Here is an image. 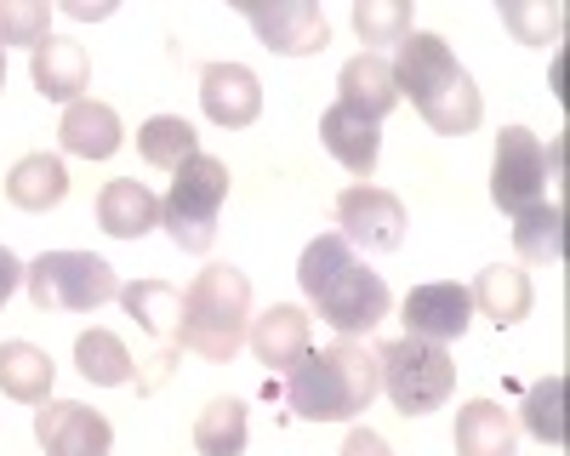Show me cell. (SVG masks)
<instances>
[{
    "label": "cell",
    "mask_w": 570,
    "mask_h": 456,
    "mask_svg": "<svg viewBox=\"0 0 570 456\" xmlns=\"http://www.w3.org/2000/svg\"><path fill=\"white\" fill-rule=\"evenodd\" d=\"M58 137H63V149H69V155H80V160H109V155L120 149V115H115L109 103L80 98V103H69V109H63Z\"/></svg>",
    "instance_id": "obj_20"
},
{
    "label": "cell",
    "mask_w": 570,
    "mask_h": 456,
    "mask_svg": "<svg viewBox=\"0 0 570 456\" xmlns=\"http://www.w3.org/2000/svg\"><path fill=\"white\" fill-rule=\"evenodd\" d=\"M137 155L149 160V166H160V171H177L183 160H195V155H200L195 126L177 120V115H155L149 126L137 131Z\"/></svg>",
    "instance_id": "obj_27"
},
{
    "label": "cell",
    "mask_w": 570,
    "mask_h": 456,
    "mask_svg": "<svg viewBox=\"0 0 570 456\" xmlns=\"http://www.w3.org/2000/svg\"><path fill=\"white\" fill-rule=\"evenodd\" d=\"M18 286H23V262H18V257H12L7 246H0V303H7V297H12Z\"/></svg>",
    "instance_id": "obj_34"
},
{
    "label": "cell",
    "mask_w": 570,
    "mask_h": 456,
    "mask_svg": "<svg viewBox=\"0 0 570 456\" xmlns=\"http://www.w3.org/2000/svg\"><path fill=\"white\" fill-rule=\"evenodd\" d=\"M98 222H104V235H115V240H142L149 228H160V200L142 189L137 177H115V182H104V195H98Z\"/></svg>",
    "instance_id": "obj_16"
},
{
    "label": "cell",
    "mask_w": 570,
    "mask_h": 456,
    "mask_svg": "<svg viewBox=\"0 0 570 456\" xmlns=\"http://www.w3.org/2000/svg\"><path fill=\"white\" fill-rule=\"evenodd\" d=\"M200 109L223 126V131H240L263 115V86L246 63H206L200 75Z\"/></svg>",
    "instance_id": "obj_13"
},
{
    "label": "cell",
    "mask_w": 570,
    "mask_h": 456,
    "mask_svg": "<svg viewBox=\"0 0 570 456\" xmlns=\"http://www.w3.org/2000/svg\"><path fill=\"white\" fill-rule=\"evenodd\" d=\"M23 291L46 314H91L109 297H120V280H115V268L91 251H46L23 268Z\"/></svg>",
    "instance_id": "obj_5"
},
{
    "label": "cell",
    "mask_w": 570,
    "mask_h": 456,
    "mask_svg": "<svg viewBox=\"0 0 570 456\" xmlns=\"http://www.w3.org/2000/svg\"><path fill=\"white\" fill-rule=\"evenodd\" d=\"M195 450L200 456H240L246 450V405L240 399H212L195 423Z\"/></svg>",
    "instance_id": "obj_28"
},
{
    "label": "cell",
    "mask_w": 570,
    "mask_h": 456,
    "mask_svg": "<svg viewBox=\"0 0 570 456\" xmlns=\"http://www.w3.org/2000/svg\"><path fill=\"white\" fill-rule=\"evenodd\" d=\"M337 228L348 246L365 251H400L405 240V206L389 189H371V182H354V189L337 200Z\"/></svg>",
    "instance_id": "obj_10"
},
{
    "label": "cell",
    "mask_w": 570,
    "mask_h": 456,
    "mask_svg": "<svg viewBox=\"0 0 570 456\" xmlns=\"http://www.w3.org/2000/svg\"><path fill=\"white\" fill-rule=\"evenodd\" d=\"M502 23L519 34V46H548L564 34V7H525V0H502Z\"/></svg>",
    "instance_id": "obj_30"
},
{
    "label": "cell",
    "mask_w": 570,
    "mask_h": 456,
    "mask_svg": "<svg viewBox=\"0 0 570 456\" xmlns=\"http://www.w3.org/2000/svg\"><path fill=\"white\" fill-rule=\"evenodd\" d=\"M354 29L365 46H400L411 34V0H360Z\"/></svg>",
    "instance_id": "obj_29"
},
{
    "label": "cell",
    "mask_w": 570,
    "mask_h": 456,
    "mask_svg": "<svg viewBox=\"0 0 570 456\" xmlns=\"http://www.w3.org/2000/svg\"><path fill=\"white\" fill-rule=\"evenodd\" d=\"M35 439L46 456H109V423L80 399H46L35 410Z\"/></svg>",
    "instance_id": "obj_11"
},
{
    "label": "cell",
    "mask_w": 570,
    "mask_h": 456,
    "mask_svg": "<svg viewBox=\"0 0 570 456\" xmlns=\"http://www.w3.org/2000/svg\"><path fill=\"white\" fill-rule=\"evenodd\" d=\"M0 86H7V46H0Z\"/></svg>",
    "instance_id": "obj_36"
},
{
    "label": "cell",
    "mask_w": 570,
    "mask_h": 456,
    "mask_svg": "<svg viewBox=\"0 0 570 456\" xmlns=\"http://www.w3.org/2000/svg\"><path fill=\"white\" fill-rule=\"evenodd\" d=\"M473 308H485L497 326H519V319L531 314V280L519 268H508V262H491L480 280H473Z\"/></svg>",
    "instance_id": "obj_24"
},
{
    "label": "cell",
    "mask_w": 570,
    "mask_h": 456,
    "mask_svg": "<svg viewBox=\"0 0 570 456\" xmlns=\"http://www.w3.org/2000/svg\"><path fill=\"white\" fill-rule=\"evenodd\" d=\"M63 195H69V171L58 155H23L7 177V200L18 211H52L63 206Z\"/></svg>",
    "instance_id": "obj_21"
},
{
    "label": "cell",
    "mask_w": 570,
    "mask_h": 456,
    "mask_svg": "<svg viewBox=\"0 0 570 456\" xmlns=\"http://www.w3.org/2000/svg\"><path fill=\"white\" fill-rule=\"evenodd\" d=\"M0 394L18 405H46L52 399V359L35 343H0Z\"/></svg>",
    "instance_id": "obj_23"
},
{
    "label": "cell",
    "mask_w": 570,
    "mask_h": 456,
    "mask_svg": "<svg viewBox=\"0 0 570 456\" xmlns=\"http://www.w3.org/2000/svg\"><path fill=\"white\" fill-rule=\"evenodd\" d=\"M548 166L553 155H542V137L531 126H502L497 137V160H491V200L497 211H525L548 195Z\"/></svg>",
    "instance_id": "obj_8"
},
{
    "label": "cell",
    "mask_w": 570,
    "mask_h": 456,
    "mask_svg": "<svg viewBox=\"0 0 570 456\" xmlns=\"http://www.w3.org/2000/svg\"><path fill=\"white\" fill-rule=\"evenodd\" d=\"M513 251L525 262H559L564 257V211L553 200L513 211Z\"/></svg>",
    "instance_id": "obj_25"
},
{
    "label": "cell",
    "mask_w": 570,
    "mask_h": 456,
    "mask_svg": "<svg viewBox=\"0 0 570 456\" xmlns=\"http://www.w3.org/2000/svg\"><path fill=\"white\" fill-rule=\"evenodd\" d=\"M29 75H35V91L46 103H80V91H86V75H91V63H86V52L75 40H63V34H46L40 46H35V58H29Z\"/></svg>",
    "instance_id": "obj_14"
},
{
    "label": "cell",
    "mask_w": 570,
    "mask_h": 456,
    "mask_svg": "<svg viewBox=\"0 0 570 456\" xmlns=\"http://www.w3.org/2000/svg\"><path fill=\"white\" fill-rule=\"evenodd\" d=\"M246 23L263 34V46L279 52V58H314V52L331 46V23H325V12L314 7V0H274V7H268V0H252Z\"/></svg>",
    "instance_id": "obj_9"
},
{
    "label": "cell",
    "mask_w": 570,
    "mask_h": 456,
    "mask_svg": "<svg viewBox=\"0 0 570 456\" xmlns=\"http://www.w3.org/2000/svg\"><path fill=\"white\" fill-rule=\"evenodd\" d=\"M337 91H343V109H354V115H365L371 126L383 120L394 103H400V91H394V69L376 58V52H360V58H348L343 63V75H337Z\"/></svg>",
    "instance_id": "obj_17"
},
{
    "label": "cell",
    "mask_w": 570,
    "mask_h": 456,
    "mask_svg": "<svg viewBox=\"0 0 570 456\" xmlns=\"http://www.w3.org/2000/svg\"><path fill=\"white\" fill-rule=\"evenodd\" d=\"M120 303L126 314L137 319L142 331L160 337V354L177 359V326H183V291L166 286V280H137V286H120Z\"/></svg>",
    "instance_id": "obj_19"
},
{
    "label": "cell",
    "mask_w": 570,
    "mask_h": 456,
    "mask_svg": "<svg viewBox=\"0 0 570 456\" xmlns=\"http://www.w3.org/2000/svg\"><path fill=\"white\" fill-rule=\"evenodd\" d=\"M376 371H383L389 399L405 410V417H428L440 410L456 388V359L440 343H422V337H394L376 354Z\"/></svg>",
    "instance_id": "obj_6"
},
{
    "label": "cell",
    "mask_w": 570,
    "mask_h": 456,
    "mask_svg": "<svg viewBox=\"0 0 570 456\" xmlns=\"http://www.w3.org/2000/svg\"><path fill=\"white\" fill-rule=\"evenodd\" d=\"M394 91L400 98L416 103V115L434 126L440 137H462L480 126L485 103H480V86H473V75L456 63V52L440 40V34H428V29H411L400 40V52H394Z\"/></svg>",
    "instance_id": "obj_1"
},
{
    "label": "cell",
    "mask_w": 570,
    "mask_h": 456,
    "mask_svg": "<svg viewBox=\"0 0 570 456\" xmlns=\"http://www.w3.org/2000/svg\"><path fill=\"white\" fill-rule=\"evenodd\" d=\"M75 365H80V377L98 383V388H120V383L137 377V365H131V354L115 331H80L75 337Z\"/></svg>",
    "instance_id": "obj_26"
},
{
    "label": "cell",
    "mask_w": 570,
    "mask_h": 456,
    "mask_svg": "<svg viewBox=\"0 0 570 456\" xmlns=\"http://www.w3.org/2000/svg\"><path fill=\"white\" fill-rule=\"evenodd\" d=\"M252 331V280L240 268H206L195 274V286L183 291V326H177V348L200 354L212 365H228L234 354H240Z\"/></svg>",
    "instance_id": "obj_3"
},
{
    "label": "cell",
    "mask_w": 570,
    "mask_h": 456,
    "mask_svg": "<svg viewBox=\"0 0 570 456\" xmlns=\"http://www.w3.org/2000/svg\"><path fill=\"white\" fill-rule=\"evenodd\" d=\"M343 456H394V450H389V439H383V434L354 428V434H348V445H343Z\"/></svg>",
    "instance_id": "obj_33"
},
{
    "label": "cell",
    "mask_w": 570,
    "mask_h": 456,
    "mask_svg": "<svg viewBox=\"0 0 570 456\" xmlns=\"http://www.w3.org/2000/svg\"><path fill=\"white\" fill-rule=\"evenodd\" d=\"M285 394H292V410L303 423H354L360 410H371L376 388H383V371H376V354H365L360 343H331V348H308L303 365L285 371Z\"/></svg>",
    "instance_id": "obj_2"
},
{
    "label": "cell",
    "mask_w": 570,
    "mask_h": 456,
    "mask_svg": "<svg viewBox=\"0 0 570 456\" xmlns=\"http://www.w3.org/2000/svg\"><path fill=\"white\" fill-rule=\"evenodd\" d=\"M314 308H320V319L337 337H365V331H376L389 319V286H383V274H371L360 257L348 262V268H337L331 280L308 297Z\"/></svg>",
    "instance_id": "obj_7"
},
{
    "label": "cell",
    "mask_w": 570,
    "mask_h": 456,
    "mask_svg": "<svg viewBox=\"0 0 570 456\" xmlns=\"http://www.w3.org/2000/svg\"><path fill=\"white\" fill-rule=\"evenodd\" d=\"M320 143L331 149V160H343L360 182H371L376 155H383V137H376V126H371L365 115L343 109V103H331V109H325V120H320Z\"/></svg>",
    "instance_id": "obj_15"
},
{
    "label": "cell",
    "mask_w": 570,
    "mask_h": 456,
    "mask_svg": "<svg viewBox=\"0 0 570 456\" xmlns=\"http://www.w3.org/2000/svg\"><path fill=\"white\" fill-rule=\"evenodd\" d=\"M63 12H69V18H80V23H86V18H109V12H115V7H104V0H69V7H63Z\"/></svg>",
    "instance_id": "obj_35"
},
{
    "label": "cell",
    "mask_w": 570,
    "mask_h": 456,
    "mask_svg": "<svg viewBox=\"0 0 570 456\" xmlns=\"http://www.w3.org/2000/svg\"><path fill=\"white\" fill-rule=\"evenodd\" d=\"M513 417L497 399H473L456 410V456H513Z\"/></svg>",
    "instance_id": "obj_22"
},
{
    "label": "cell",
    "mask_w": 570,
    "mask_h": 456,
    "mask_svg": "<svg viewBox=\"0 0 570 456\" xmlns=\"http://www.w3.org/2000/svg\"><path fill=\"white\" fill-rule=\"evenodd\" d=\"M228 200V166L217 155H195V160H183L177 177H171V189L160 200V228L183 246V251H212L217 240V211Z\"/></svg>",
    "instance_id": "obj_4"
},
{
    "label": "cell",
    "mask_w": 570,
    "mask_h": 456,
    "mask_svg": "<svg viewBox=\"0 0 570 456\" xmlns=\"http://www.w3.org/2000/svg\"><path fill=\"white\" fill-rule=\"evenodd\" d=\"M46 23H52V7L46 0H0V46H35L46 40Z\"/></svg>",
    "instance_id": "obj_31"
},
{
    "label": "cell",
    "mask_w": 570,
    "mask_h": 456,
    "mask_svg": "<svg viewBox=\"0 0 570 456\" xmlns=\"http://www.w3.org/2000/svg\"><path fill=\"white\" fill-rule=\"evenodd\" d=\"M252 354L263 359V365H274V371H292V365H303V354H308V314L303 308H292V303H279V308H268L263 319H252Z\"/></svg>",
    "instance_id": "obj_18"
},
{
    "label": "cell",
    "mask_w": 570,
    "mask_h": 456,
    "mask_svg": "<svg viewBox=\"0 0 570 456\" xmlns=\"http://www.w3.org/2000/svg\"><path fill=\"white\" fill-rule=\"evenodd\" d=\"M559 399H564V377H548L531 388L525 399V428L542 439V445H559L564 439V423H559Z\"/></svg>",
    "instance_id": "obj_32"
},
{
    "label": "cell",
    "mask_w": 570,
    "mask_h": 456,
    "mask_svg": "<svg viewBox=\"0 0 570 456\" xmlns=\"http://www.w3.org/2000/svg\"><path fill=\"white\" fill-rule=\"evenodd\" d=\"M473 319V297L468 286L456 280H440V286H416L405 297V337H422V343H456Z\"/></svg>",
    "instance_id": "obj_12"
}]
</instances>
